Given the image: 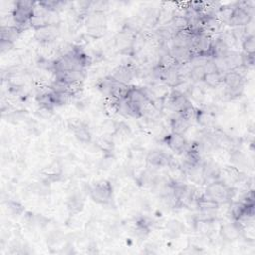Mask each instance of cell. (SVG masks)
Here are the masks:
<instances>
[{"mask_svg":"<svg viewBox=\"0 0 255 255\" xmlns=\"http://www.w3.org/2000/svg\"><path fill=\"white\" fill-rule=\"evenodd\" d=\"M35 39L40 43H51L57 38L59 30L56 26H46L44 28L35 30Z\"/></svg>","mask_w":255,"mask_h":255,"instance_id":"obj_12","label":"cell"},{"mask_svg":"<svg viewBox=\"0 0 255 255\" xmlns=\"http://www.w3.org/2000/svg\"><path fill=\"white\" fill-rule=\"evenodd\" d=\"M253 2H238L231 8L227 24L233 28L247 27L252 21Z\"/></svg>","mask_w":255,"mask_h":255,"instance_id":"obj_1","label":"cell"},{"mask_svg":"<svg viewBox=\"0 0 255 255\" xmlns=\"http://www.w3.org/2000/svg\"><path fill=\"white\" fill-rule=\"evenodd\" d=\"M221 175V170L220 168L215 165L214 163H206L205 165L203 166V170H202V176L204 180L207 181L209 180L211 182L220 180Z\"/></svg>","mask_w":255,"mask_h":255,"instance_id":"obj_17","label":"cell"},{"mask_svg":"<svg viewBox=\"0 0 255 255\" xmlns=\"http://www.w3.org/2000/svg\"><path fill=\"white\" fill-rule=\"evenodd\" d=\"M222 83L226 87L228 96H239L243 91L244 77L238 70L227 71L222 76Z\"/></svg>","mask_w":255,"mask_h":255,"instance_id":"obj_5","label":"cell"},{"mask_svg":"<svg viewBox=\"0 0 255 255\" xmlns=\"http://www.w3.org/2000/svg\"><path fill=\"white\" fill-rule=\"evenodd\" d=\"M161 80L168 87H170V88H178L183 83H185V81H186L181 74L179 64L169 67V68H166L164 70Z\"/></svg>","mask_w":255,"mask_h":255,"instance_id":"obj_8","label":"cell"},{"mask_svg":"<svg viewBox=\"0 0 255 255\" xmlns=\"http://www.w3.org/2000/svg\"><path fill=\"white\" fill-rule=\"evenodd\" d=\"M222 76H223V74H221L219 71L209 72V73H206L203 82L208 88L215 89V88H218L221 84H222Z\"/></svg>","mask_w":255,"mask_h":255,"instance_id":"obj_19","label":"cell"},{"mask_svg":"<svg viewBox=\"0 0 255 255\" xmlns=\"http://www.w3.org/2000/svg\"><path fill=\"white\" fill-rule=\"evenodd\" d=\"M87 33L90 37L94 39H99L103 37L106 33V26H99V27H91L87 28Z\"/></svg>","mask_w":255,"mask_h":255,"instance_id":"obj_29","label":"cell"},{"mask_svg":"<svg viewBox=\"0 0 255 255\" xmlns=\"http://www.w3.org/2000/svg\"><path fill=\"white\" fill-rule=\"evenodd\" d=\"M205 75H206V70L204 64L200 63V64H194L190 67L188 78L193 83H199V82H203Z\"/></svg>","mask_w":255,"mask_h":255,"instance_id":"obj_20","label":"cell"},{"mask_svg":"<svg viewBox=\"0 0 255 255\" xmlns=\"http://www.w3.org/2000/svg\"><path fill=\"white\" fill-rule=\"evenodd\" d=\"M195 120L198 121V123L203 126V127H210L213 123V118L211 117V115L207 112V111H203V110H199L195 112Z\"/></svg>","mask_w":255,"mask_h":255,"instance_id":"obj_25","label":"cell"},{"mask_svg":"<svg viewBox=\"0 0 255 255\" xmlns=\"http://www.w3.org/2000/svg\"><path fill=\"white\" fill-rule=\"evenodd\" d=\"M205 194L220 204H222L232 200L234 190L225 182L218 180L208 183L205 189Z\"/></svg>","mask_w":255,"mask_h":255,"instance_id":"obj_3","label":"cell"},{"mask_svg":"<svg viewBox=\"0 0 255 255\" xmlns=\"http://www.w3.org/2000/svg\"><path fill=\"white\" fill-rule=\"evenodd\" d=\"M194 229L203 235H208L213 230V220H194Z\"/></svg>","mask_w":255,"mask_h":255,"instance_id":"obj_22","label":"cell"},{"mask_svg":"<svg viewBox=\"0 0 255 255\" xmlns=\"http://www.w3.org/2000/svg\"><path fill=\"white\" fill-rule=\"evenodd\" d=\"M146 162L152 168L160 169L170 167L173 162V158L170 153L162 150H153L147 154Z\"/></svg>","mask_w":255,"mask_h":255,"instance_id":"obj_7","label":"cell"},{"mask_svg":"<svg viewBox=\"0 0 255 255\" xmlns=\"http://www.w3.org/2000/svg\"><path fill=\"white\" fill-rule=\"evenodd\" d=\"M75 138L82 144H88L92 140V134L89 128L83 124L77 125L74 129Z\"/></svg>","mask_w":255,"mask_h":255,"instance_id":"obj_18","label":"cell"},{"mask_svg":"<svg viewBox=\"0 0 255 255\" xmlns=\"http://www.w3.org/2000/svg\"><path fill=\"white\" fill-rule=\"evenodd\" d=\"M87 28L106 26V18L104 12L94 11L87 16Z\"/></svg>","mask_w":255,"mask_h":255,"instance_id":"obj_21","label":"cell"},{"mask_svg":"<svg viewBox=\"0 0 255 255\" xmlns=\"http://www.w3.org/2000/svg\"><path fill=\"white\" fill-rule=\"evenodd\" d=\"M165 104H167L170 110L175 113H182L187 108L192 106L187 96L183 94L179 90H173L172 92H170L167 98V102H165Z\"/></svg>","mask_w":255,"mask_h":255,"instance_id":"obj_6","label":"cell"},{"mask_svg":"<svg viewBox=\"0 0 255 255\" xmlns=\"http://www.w3.org/2000/svg\"><path fill=\"white\" fill-rule=\"evenodd\" d=\"M243 228H244V226L238 221H233L230 223H226V224L222 225V227L221 229V238L225 241H228V242L238 240L243 234Z\"/></svg>","mask_w":255,"mask_h":255,"instance_id":"obj_10","label":"cell"},{"mask_svg":"<svg viewBox=\"0 0 255 255\" xmlns=\"http://www.w3.org/2000/svg\"><path fill=\"white\" fill-rule=\"evenodd\" d=\"M36 3L29 0H20L14 3V7L11 12V17L14 24L21 28H24L26 25L30 24Z\"/></svg>","mask_w":255,"mask_h":255,"instance_id":"obj_2","label":"cell"},{"mask_svg":"<svg viewBox=\"0 0 255 255\" xmlns=\"http://www.w3.org/2000/svg\"><path fill=\"white\" fill-rule=\"evenodd\" d=\"M163 141L165 145H167L171 151L178 153H185L188 149L187 141L186 140L184 135L181 134H175L171 132L165 136Z\"/></svg>","mask_w":255,"mask_h":255,"instance_id":"obj_9","label":"cell"},{"mask_svg":"<svg viewBox=\"0 0 255 255\" xmlns=\"http://www.w3.org/2000/svg\"><path fill=\"white\" fill-rule=\"evenodd\" d=\"M195 204H197V207L199 208L200 211H205V212H213L219 209L221 206L219 203L213 201L205 193L203 194L199 199H197V201H195Z\"/></svg>","mask_w":255,"mask_h":255,"instance_id":"obj_15","label":"cell"},{"mask_svg":"<svg viewBox=\"0 0 255 255\" xmlns=\"http://www.w3.org/2000/svg\"><path fill=\"white\" fill-rule=\"evenodd\" d=\"M170 127L172 133L184 135L189 129L190 122L185 119L181 114L176 113V116H174L170 121Z\"/></svg>","mask_w":255,"mask_h":255,"instance_id":"obj_16","label":"cell"},{"mask_svg":"<svg viewBox=\"0 0 255 255\" xmlns=\"http://www.w3.org/2000/svg\"><path fill=\"white\" fill-rule=\"evenodd\" d=\"M37 66L40 68L41 70L48 71V72H53L55 70V63L54 61L50 60V59H47L45 57H40L37 60Z\"/></svg>","mask_w":255,"mask_h":255,"instance_id":"obj_27","label":"cell"},{"mask_svg":"<svg viewBox=\"0 0 255 255\" xmlns=\"http://www.w3.org/2000/svg\"><path fill=\"white\" fill-rule=\"evenodd\" d=\"M89 195L96 204H107L113 198V187L107 181L98 182L90 187Z\"/></svg>","mask_w":255,"mask_h":255,"instance_id":"obj_4","label":"cell"},{"mask_svg":"<svg viewBox=\"0 0 255 255\" xmlns=\"http://www.w3.org/2000/svg\"><path fill=\"white\" fill-rule=\"evenodd\" d=\"M167 229L169 231V234L171 235V237H178V235L182 232L183 226L181 224L180 221H170L168 224H167Z\"/></svg>","mask_w":255,"mask_h":255,"instance_id":"obj_28","label":"cell"},{"mask_svg":"<svg viewBox=\"0 0 255 255\" xmlns=\"http://www.w3.org/2000/svg\"><path fill=\"white\" fill-rule=\"evenodd\" d=\"M83 206H84V203L82 199L80 197H78V195H73L71 199L68 200L67 207L71 213H78L83 209Z\"/></svg>","mask_w":255,"mask_h":255,"instance_id":"obj_26","label":"cell"},{"mask_svg":"<svg viewBox=\"0 0 255 255\" xmlns=\"http://www.w3.org/2000/svg\"><path fill=\"white\" fill-rule=\"evenodd\" d=\"M37 3L39 6H41L46 11L54 12V13H58V11L62 9L66 4V2L58 1V0H46V1H40Z\"/></svg>","mask_w":255,"mask_h":255,"instance_id":"obj_23","label":"cell"},{"mask_svg":"<svg viewBox=\"0 0 255 255\" xmlns=\"http://www.w3.org/2000/svg\"><path fill=\"white\" fill-rule=\"evenodd\" d=\"M22 31L23 28L16 25H3L1 27V40L14 44Z\"/></svg>","mask_w":255,"mask_h":255,"instance_id":"obj_14","label":"cell"},{"mask_svg":"<svg viewBox=\"0 0 255 255\" xmlns=\"http://www.w3.org/2000/svg\"><path fill=\"white\" fill-rule=\"evenodd\" d=\"M111 76L118 82L128 85L136 76V69L132 65L122 64L113 70Z\"/></svg>","mask_w":255,"mask_h":255,"instance_id":"obj_11","label":"cell"},{"mask_svg":"<svg viewBox=\"0 0 255 255\" xmlns=\"http://www.w3.org/2000/svg\"><path fill=\"white\" fill-rule=\"evenodd\" d=\"M36 101L38 105L40 106L45 111H52L54 108H56V102H55V97L54 92L52 90L42 92L36 97Z\"/></svg>","mask_w":255,"mask_h":255,"instance_id":"obj_13","label":"cell"},{"mask_svg":"<svg viewBox=\"0 0 255 255\" xmlns=\"http://www.w3.org/2000/svg\"><path fill=\"white\" fill-rule=\"evenodd\" d=\"M7 205H8L9 210L13 214H17L18 215V214H20L23 211V206L19 203H17V202H9L7 204Z\"/></svg>","mask_w":255,"mask_h":255,"instance_id":"obj_30","label":"cell"},{"mask_svg":"<svg viewBox=\"0 0 255 255\" xmlns=\"http://www.w3.org/2000/svg\"><path fill=\"white\" fill-rule=\"evenodd\" d=\"M243 53L246 55H254L255 53V37L252 33L247 34L241 41Z\"/></svg>","mask_w":255,"mask_h":255,"instance_id":"obj_24","label":"cell"},{"mask_svg":"<svg viewBox=\"0 0 255 255\" xmlns=\"http://www.w3.org/2000/svg\"><path fill=\"white\" fill-rule=\"evenodd\" d=\"M12 47H13V44L10 43V42L2 41V40H1V42H0V48H1V53L2 54L8 52Z\"/></svg>","mask_w":255,"mask_h":255,"instance_id":"obj_31","label":"cell"}]
</instances>
